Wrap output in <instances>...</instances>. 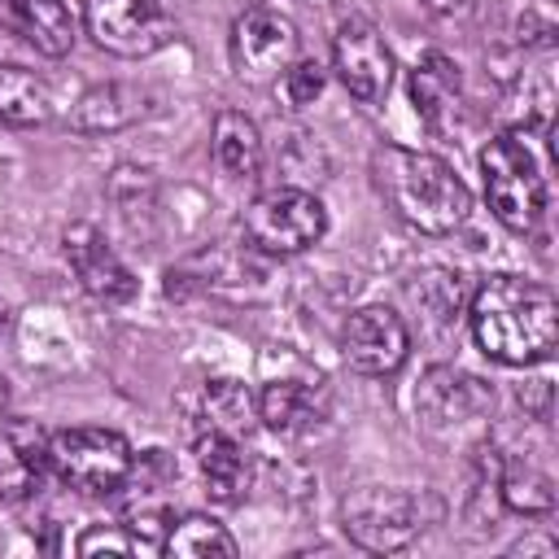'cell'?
Masks as SVG:
<instances>
[{
	"instance_id": "6da1fadb",
	"label": "cell",
	"mask_w": 559,
	"mask_h": 559,
	"mask_svg": "<svg viewBox=\"0 0 559 559\" xmlns=\"http://www.w3.org/2000/svg\"><path fill=\"white\" fill-rule=\"evenodd\" d=\"M472 336L485 358L502 367H533L559 341V301L546 284L524 275H489L467 306Z\"/></svg>"
},
{
	"instance_id": "7a4b0ae2",
	"label": "cell",
	"mask_w": 559,
	"mask_h": 559,
	"mask_svg": "<svg viewBox=\"0 0 559 559\" xmlns=\"http://www.w3.org/2000/svg\"><path fill=\"white\" fill-rule=\"evenodd\" d=\"M371 179L376 192L389 201V210L424 231V236H445L454 231L467 210H472V192L467 183L454 175V166L437 153H419V148H402V144H384L371 157Z\"/></svg>"
},
{
	"instance_id": "3957f363",
	"label": "cell",
	"mask_w": 559,
	"mask_h": 559,
	"mask_svg": "<svg viewBox=\"0 0 559 559\" xmlns=\"http://www.w3.org/2000/svg\"><path fill=\"white\" fill-rule=\"evenodd\" d=\"M480 179H485V201L507 231L524 236L537 227L546 210V175L524 131H498L480 148Z\"/></svg>"
},
{
	"instance_id": "277c9868",
	"label": "cell",
	"mask_w": 559,
	"mask_h": 559,
	"mask_svg": "<svg viewBox=\"0 0 559 559\" xmlns=\"http://www.w3.org/2000/svg\"><path fill=\"white\" fill-rule=\"evenodd\" d=\"M432 515H437V502L428 493L397 489V485H362L341 502L345 537L371 555L411 546L428 528Z\"/></svg>"
},
{
	"instance_id": "5b68a950",
	"label": "cell",
	"mask_w": 559,
	"mask_h": 559,
	"mask_svg": "<svg viewBox=\"0 0 559 559\" xmlns=\"http://www.w3.org/2000/svg\"><path fill=\"white\" fill-rule=\"evenodd\" d=\"M48 467L79 493H114L131 480L135 454L114 428H57L48 432Z\"/></svg>"
},
{
	"instance_id": "8992f818",
	"label": "cell",
	"mask_w": 559,
	"mask_h": 559,
	"mask_svg": "<svg viewBox=\"0 0 559 559\" xmlns=\"http://www.w3.org/2000/svg\"><path fill=\"white\" fill-rule=\"evenodd\" d=\"M240 231L245 240L258 249V253H271V258H293V253H306L310 245L323 240L328 231V210L314 192L306 188H271V192H258L245 214H240Z\"/></svg>"
},
{
	"instance_id": "52a82bcc",
	"label": "cell",
	"mask_w": 559,
	"mask_h": 559,
	"mask_svg": "<svg viewBox=\"0 0 559 559\" xmlns=\"http://www.w3.org/2000/svg\"><path fill=\"white\" fill-rule=\"evenodd\" d=\"M83 26L96 48L127 61L153 57L175 35V17L162 0H83Z\"/></svg>"
},
{
	"instance_id": "ba28073f",
	"label": "cell",
	"mask_w": 559,
	"mask_h": 559,
	"mask_svg": "<svg viewBox=\"0 0 559 559\" xmlns=\"http://www.w3.org/2000/svg\"><path fill=\"white\" fill-rule=\"evenodd\" d=\"M301 57L297 22L271 4H253L231 22V66L245 83H280Z\"/></svg>"
},
{
	"instance_id": "9c48e42d",
	"label": "cell",
	"mask_w": 559,
	"mask_h": 559,
	"mask_svg": "<svg viewBox=\"0 0 559 559\" xmlns=\"http://www.w3.org/2000/svg\"><path fill=\"white\" fill-rule=\"evenodd\" d=\"M332 66L336 79L345 83V92L362 105H376L389 96L393 83V52L384 44V35L367 22V17H345L332 35Z\"/></svg>"
},
{
	"instance_id": "30bf717a",
	"label": "cell",
	"mask_w": 559,
	"mask_h": 559,
	"mask_svg": "<svg viewBox=\"0 0 559 559\" xmlns=\"http://www.w3.org/2000/svg\"><path fill=\"white\" fill-rule=\"evenodd\" d=\"M341 354L358 376H393L411 354V332H406L397 310L362 306L345 319Z\"/></svg>"
},
{
	"instance_id": "8fae6325",
	"label": "cell",
	"mask_w": 559,
	"mask_h": 559,
	"mask_svg": "<svg viewBox=\"0 0 559 559\" xmlns=\"http://www.w3.org/2000/svg\"><path fill=\"white\" fill-rule=\"evenodd\" d=\"M66 262H70V271L79 275V284L96 297V301H109V306H118V301H131L135 297V275H131V266L109 249V240L92 227V223H74V227H66Z\"/></svg>"
},
{
	"instance_id": "7c38bea8",
	"label": "cell",
	"mask_w": 559,
	"mask_h": 559,
	"mask_svg": "<svg viewBox=\"0 0 559 559\" xmlns=\"http://www.w3.org/2000/svg\"><path fill=\"white\" fill-rule=\"evenodd\" d=\"M48 467V432L26 415L0 411V502H22L39 489Z\"/></svg>"
},
{
	"instance_id": "4fadbf2b",
	"label": "cell",
	"mask_w": 559,
	"mask_h": 559,
	"mask_svg": "<svg viewBox=\"0 0 559 559\" xmlns=\"http://www.w3.org/2000/svg\"><path fill=\"white\" fill-rule=\"evenodd\" d=\"M415 406L428 424H467V419L489 415L493 389L480 376H467L454 367H428L415 389Z\"/></svg>"
},
{
	"instance_id": "5bb4252c",
	"label": "cell",
	"mask_w": 559,
	"mask_h": 559,
	"mask_svg": "<svg viewBox=\"0 0 559 559\" xmlns=\"http://www.w3.org/2000/svg\"><path fill=\"white\" fill-rule=\"evenodd\" d=\"M0 26L44 57H66L74 48V17L66 0H0Z\"/></svg>"
},
{
	"instance_id": "9a60e30c",
	"label": "cell",
	"mask_w": 559,
	"mask_h": 559,
	"mask_svg": "<svg viewBox=\"0 0 559 559\" xmlns=\"http://www.w3.org/2000/svg\"><path fill=\"white\" fill-rule=\"evenodd\" d=\"M197 467H201V480H205V493L223 507L240 502L249 493V454H245V441L236 437H223V432H210L201 428L197 432Z\"/></svg>"
},
{
	"instance_id": "2e32d148",
	"label": "cell",
	"mask_w": 559,
	"mask_h": 559,
	"mask_svg": "<svg viewBox=\"0 0 559 559\" xmlns=\"http://www.w3.org/2000/svg\"><path fill=\"white\" fill-rule=\"evenodd\" d=\"M323 415H328V397H323V389H314V384H306V380H271V384L258 393V419H262L271 432L301 437V432H310Z\"/></svg>"
},
{
	"instance_id": "e0dca14e",
	"label": "cell",
	"mask_w": 559,
	"mask_h": 559,
	"mask_svg": "<svg viewBox=\"0 0 559 559\" xmlns=\"http://www.w3.org/2000/svg\"><path fill=\"white\" fill-rule=\"evenodd\" d=\"M411 100L428 131H445V122L459 109V66L445 52H424L411 70Z\"/></svg>"
},
{
	"instance_id": "ac0fdd59",
	"label": "cell",
	"mask_w": 559,
	"mask_h": 559,
	"mask_svg": "<svg viewBox=\"0 0 559 559\" xmlns=\"http://www.w3.org/2000/svg\"><path fill=\"white\" fill-rule=\"evenodd\" d=\"M210 148L223 175L231 179H258L262 170V131L240 109H218L210 127Z\"/></svg>"
},
{
	"instance_id": "d6986e66",
	"label": "cell",
	"mask_w": 559,
	"mask_h": 559,
	"mask_svg": "<svg viewBox=\"0 0 559 559\" xmlns=\"http://www.w3.org/2000/svg\"><path fill=\"white\" fill-rule=\"evenodd\" d=\"M258 397L249 393V384L240 380H210L201 393V428L249 441V432L258 428Z\"/></svg>"
},
{
	"instance_id": "ffe728a7",
	"label": "cell",
	"mask_w": 559,
	"mask_h": 559,
	"mask_svg": "<svg viewBox=\"0 0 559 559\" xmlns=\"http://www.w3.org/2000/svg\"><path fill=\"white\" fill-rule=\"evenodd\" d=\"M135 118H144V92L140 87H127V83H100L92 92L79 96L70 122L79 131H118V127H131Z\"/></svg>"
},
{
	"instance_id": "44dd1931",
	"label": "cell",
	"mask_w": 559,
	"mask_h": 559,
	"mask_svg": "<svg viewBox=\"0 0 559 559\" xmlns=\"http://www.w3.org/2000/svg\"><path fill=\"white\" fill-rule=\"evenodd\" d=\"M162 555H179V559H236L240 546H236V537L218 520H210L201 511H188L179 520L170 515L166 537H162Z\"/></svg>"
},
{
	"instance_id": "7402d4cb",
	"label": "cell",
	"mask_w": 559,
	"mask_h": 559,
	"mask_svg": "<svg viewBox=\"0 0 559 559\" xmlns=\"http://www.w3.org/2000/svg\"><path fill=\"white\" fill-rule=\"evenodd\" d=\"M52 118V87L26 66H0V122L39 127Z\"/></svg>"
},
{
	"instance_id": "603a6c76",
	"label": "cell",
	"mask_w": 559,
	"mask_h": 559,
	"mask_svg": "<svg viewBox=\"0 0 559 559\" xmlns=\"http://www.w3.org/2000/svg\"><path fill=\"white\" fill-rule=\"evenodd\" d=\"M498 493L520 515H537V511L555 507V480L546 472H537L533 463H507L502 480H498Z\"/></svg>"
},
{
	"instance_id": "cb8c5ba5",
	"label": "cell",
	"mask_w": 559,
	"mask_h": 559,
	"mask_svg": "<svg viewBox=\"0 0 559 559\" xmlns=\"http://www.w3.org/2000/svg\"><path fill=\"white\" fill-rule=\"evenodd\" d=\"M280 87H284V100H288L293 109H306V105H314V96L323 92V70H319L314 61H301V57H297V61L284 70Z\"/></svg>"
},
{
	"instance_id": "d4e9b609",
	"label": "cell",
	"mask_w": 559,
	"mask_h": 559,
	"mask_svg": "<svg viewBox=\"0 0 559 559\" xmlns=\"http://www.w3.org/2000/svg\"><path fill=\"white\" fill-rule=\"evenodd\" d=\"M74 550L79 555H100V550L105 555H135V542L122 524H87L83 537L74 542Z\"/></svg>"
},
{
	"instance_id": "484cf974",
	"label": "cell",
	"mask_w": 559,
	"mask_h": 559,
	"mask_svg": "<svg viewBox=\"0 0 559 559\" xmlns=\"http://www.w3.org/2000/svg\"><path fill=\"white\" fill-rule=\"evenodd\" d=\"M424 9L432 17H450V22H463L476 13V0H424Z\"/></svg>"
},
{
	"instance_id": "4316f807",
	"label": "cell",
	"mask_w": 559,
	"mask_h": 559,
	"mask_svg": "<svg viewBox=\"0 0 559 559\" xmlns=\"http://www.w3.org/2000/svg\"><path fill=\"white\" fill-rule=\"evenodd\" d=\"M4 397H9V380L0 376V411H4Z\"/></svg>"
},
{
	"instance_id": "83f0119b",
	"label": "cell",
	"mask_w": 559,
	"mask_h": 559,
	"mask_svg": "<svg viewBox=\"0 0 559 559\" xmlns=\"http://www.w3.org/2000/svg\"><path fill=\"white\" fill-rule=\"evenodd\" d=\"M0 328H4V306H0Z\"/></svg>"
}]
</instances>
